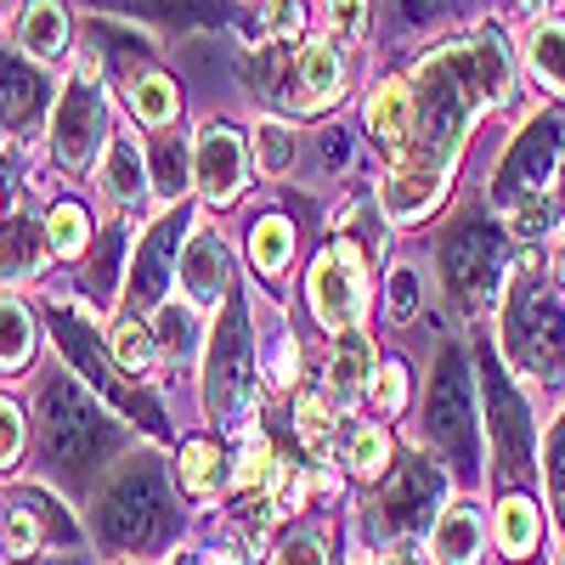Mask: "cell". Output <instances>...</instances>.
<instances>
[{
  "mask_svg": "<svg viewBox=\"0 0 565 565\" xmlns=\"http://www.w3.org/2000/svg\"><path fill=\"white\" fill-rule=\"evenodd\" d=\"M441 186H447V175H436V170H424V164H396L391 181H385V210H391L396 221H418V215L436 210Z\"/></svg>",
  "mask_w": 565,
  "mask_h": 565,
  "instance_id": "14",
  "label": "cell"
},
{
  "mask_svg": "<svg viewBox=\"0 0 565 565\" xmlns=\"http://www.w3.org/2000/svg\"><path fill=\"white\" fill-rule=\"evenodd\" d=\"M45 103V85L29 63H0V119L7 125H29Z\"/></svg>",
  "mask_w": 565,
  "mask_h": 565,
  "instance_id": "19",
  "label": "cell"
},
{
  "mask_svg": "<svg viewBox=\"0 0 565 565\" xmlns=\"http://www.w3.org/2000/svg\"><path fill=\"white\" fill-rule=\"evenodd\" d=\"M548 141H554V125H548V119H543L537 130H526L521 141H514V159H509V164H503V175H498V193H503V199L514 193V181H521V175H532V181H537V175L548 170V153H554Z\"/></svg>",
  "mask_w": 565,
  "mask_h": 565,
  "instance_id": "22",
  "label": "cell"
},
{
  "mask_svg": "<svg viewBox=\"0 0 565 565\" xmlns=\"http://www.w3.org/2000/svg\"><path fill=\"white\" fill-rule=\"evenodd\" d=\"M255 159H260L266 175H282V170H289V164H295V136H289V125L266 119V125L255 130Z\"/></svg>",
  "mask_w": 565,
  "mask_h": 565,
  "instance_id": "34",
  "label": "cell"
},
{
  "mask_svg": "<svg viewBox=\"0 0 565 565\" xmlns=\"http://www.w3.org/2000/svg\"><path fill=\"white\" fill-rule=\"evenodd\" d=\"M45 244H52V255H79L90 244V221L79 204H57L52 221H45Z\"/></svg>",
  "mask_w": 565,
  "mask_h": 565,
  "instance_id": "32",
  "label": "cell"
},
{
  "mask_svg": "<svg viewBox=\"0 0 565 565\" xmlns=\"http://www.w3.org/2000/svg\"><path fill=\"white\" fill-rule=\"evenodd\" d=\"M125 12H186L193 0H119Z\"/></svg>",
  "mask_w": 565,
  "mask_h": 565,
  "instance_id": "47",
  "label": "cell"
},
{
  "mask_svg": "<svg viewBox=\"0 0 565 565\" xmlns=\"http://www.w3.org/2000/svg\"><path fill=\"white\" fill-rule=\"evenodd\" d=\"M328 23H334V40H362L367 0H334V7H328Z\"/></svg>",
  "mask_w": 565,
  "mask_h": 565,
  "instance_id": "40",
  "label": "cell"
},
{
  "mask_svg": "<svg viewBox=\"0 0 565 565\" xmlns=\"http://www.w3.org/2000/svg\"><path fill=\"white\" fill-rule=\"evenodd\" d=\"M108 193L119 199V204H136L141 199V186H148V170H141V148L130 136H114L108 141Z\"/></svg>",
  "mask_w": 565,
  "mask_h": 565,
  "instance_id": "23",
  "label": "cell"
},
{
  "mask_svg": "<svg viewBox=\"0 0 565 565\" xmlns=\"http://www.w3.org/2000/svg\"><path fill=\"white\" fill-rule=\"evenodd\" d=\"M40 238L45 232H34V221H7L0 226V277H34V266L45 260V249H52Z\"/></svg>",
  "mask_w": 565,
  "mask_h": 565,
  "instance_id": "20",
  "label": "cell"
},
{
  "mask_svg": "<svg viewBox=\"0 0 565 565\" xmlns=\"http://www.w3.org/2000/svg\"><path fill=\"white\" fill-rule=\"evenodd\" d=\"M170 249H175V238H170V226H153L148 232V249H141V260H136V277H130V295L136 300H159L164 295V277H170Z\"/></svg>",
  "mask_w": 565,
  "mask_h": 565,
  "instance_id": "21",
  "label": "cell"
},
{
  "mask_svg": "<svg viewBox=\"0 0 565 565\" xmlns=\"http://www.w3.org/2000/svg\"><path fill=\"white\" fill-rule=\"evenodd\" d=\"M97 521H103V537L114 548H148L159 532H164V487L153 469H136V476H125L103 509H97Z\"/></svg>",
  "mask_w": 565,
  "mask_h": 565,
  "instance_id": "5",
  "label": "cell"
},
{
  "mask_svg": "<svg viewBox=\"0 0 565 565\" xmlns=\"http://www.w3.org/2000/svg\"><path fill=\"white\" fill-rule=\"evenodd\" d=\"M526 7H532V12H537V7H543V0H526Z\"/></svg>",
  "mask_w": 565,
  "mask_h": 565,
  "instance_id": "53",
  "label": "cell"
},
{
  "mask_svg": "<svg viewBox=\"0 0 565 565\" xmlns=\"http://www.w3.org/2000/svg\"><path fill=\"white\" fill-rule=\"evenodd\" d=\"M103 141V90H97V68L85 63V74L63 90V103L52 114V148L63 164H90Z\"/></svg>",
  "mask_w": 565,
  "mask_h": 565,
  "instance_id": "8",
  "label": "cell"
},
{
  "mask_svg": "<svg viewBox=\"0 0 565 565\" xmlns=\"http://www.w3.org/2000/svg\"><path fill=\"white\" fill-rule=\"evenodd\" d=\"M249 255H255L260 271H282V266H289V255H295V232H289V221H282V215L255 221V232H249Z\"/></svg>",
  "mask_w": 565,
  "mask_h": 565,
  "instance_id": "27",
  "label": "cell"
},
{
  "mask_svg": "<svg viewBox=\"0 0 565 565\" xmlns=\"http://www.w3.org/2000/svg\"><path fill=\"white\" fill-rule=\"evenodd\" d=\"M373 402H380V413H402V402H407V367L402 362L380 367V380H373Z\"/></svg>",
  "mask_w": 565,
  "mask_h": 565,
  "instance_id": "37",
  "label": "cell"
},
{
  "mask_svg": "<svg viewBox=\"0 0 565 565\" xmlns=\"http://www.w3.org/2000/svg\"><path fill=\"white\" fill-rule=\"evenodd\" d=\"M548 492H554V509L565 521V418H559V430L548 436Z\"/></svg>",
  "mask_w": 565,
  "mask_h": 565,
  "instance_id": "42",
  "label": "cell"
},
{
  "mask_svg": "<svg viewBox=\"0 0 565 565\" xmlns=\"http://www.w3.org/2000/svg\"><path fill=\"white\" fill-rule=\"evenodd\" d=\"M436 492H441V481L430 476V469H424V463H407L402 476H396V487L385 492V526L413 532V526L424 521V509L436 503Z\"/></svg>",
  "mask_w": 565,
  "mask_h": 565,
  "instance_id": "17",
  "label": "cell"
},
{
  "mask_svg": "<svg viewBox=\"0 0 565 565\" xmlns=\"http://www.w3.org/2000/svg\"><path fill=\"white\" fill-rule=\"evenodd\" d=\"M481 543H487V526H481V514L469 503H452L436 521V532H430V548H436L441 565H476Z\"/></svg>",
  "mask_w": 565,
  "mask_h": 565,
  "instance_id": "15",
  "label": "cell"
},
{
  "mask_svg": "<svg viewBox=\"0 0 565 565\" xmlns=\"http://www.w3.org/2000/svg\"><path fill=\"white\" fill-rule=\"evenodd\" d=\"M424 430H430V441L447 452L452 469H476V407H469V380H463V362L452 351L441 356V373L430 385Z\"/></svg>",
  "mask_w": 565,
  "mask_h": 565,
  "instance_id": "3",
  "label": "cell"
},
{
  "mask_svg": "<svg viewBox=\"0 0 565 565\" xmlns=\"http://www.w3.org/2000/svg\"><path fill=\"white\" fill-rule=\"evenodd\" d=\"M204 565H238V559H232V554H210Z\"/></svg>",
  "mask_w": 565,
  "mask_h": 565,
  "instance_id": "50",
  "label": "cell"
},
{
  "mask_svg": "<svg viewBox=\"0 0 565 565\" xmlns=\"http://www.w3.org/2000/svg\"><path fill=\"white\" fill-rule=\"evenodd\" d=\"M159 345H164V356H186L199 345V328H193V311L186 306H164L159 311Z\"/></svg>",
  "mask_w": 565,
  "mask_h": 565,
  "instance_id": "36",
  "label": "cell"
},
{
  "mask_svg": "<svg viewBox=\"0 0 565 565\" xmlns=\"http://www.w3.org/2000/svg\"><path fill=\"white\" fill-rule=\"evenodd\" d=\"M487 407H492V436H498L503 463L514 469V476H526L532 469V418H526L521 396H514L492 367H487Z\"/></svg>",
  "mask_w": 565,
  "mask_h": 565,
  "instance_id": "10",
  "label": "cell"
},
{
  "mask_svg": "<svg viewBox=\"0 0 565 565\" xmlns=\"http://www.w3.org/2000/svg\"><path fill=\"white\" fill-rule=\"evenodd\" d=\"M391 565H424V559H418V554H396Z\"/></svg>",
  "mask_w": 565,
  "mask_h": 565,
  "instance_id": "51",
  "label": "cell"
},
{
  "mask_svg": "<svg viewBox=\"0 0 565 565\" xmlns=\"http://www.w3.org/2000/svg\"><path fill=\"white\" fill-rule=\"evenodd\" d=\"M238 481H244V487H260V481H271V447H266V436H249V447H244V463H238Z\"/></svg>",
  "mask_w": 565,
  "mask_h": 565,
  "instance_id": "41",
  "label": "cell"
},
{
  "mask_svg": "<svg viewBox=\"0 0 565 565\" xmlns=\"http://www.w3.org/2000/svg\"><path fill=\"white\" fill-rule=\"evenodd\" d=\"M367 130L380 136L391 153L407 148V136H413V85H407V79H385L380 90H373V103H367Z\"/></svg>",
  "mask_w": 565,
  "mask_h": 565,
  "instance_id": "16",
  "label": "cell"
},
{
  "mask_svg": "<svg viewBox=\"0 0 565 565\" xmlns=\"http://www.w3.org/2000/svg\"><path fill=\"white\" fill-rule=\"evenodd\" d=\"M221 481H226L221 447H215V441H186V447H181V487L199 492V498H210Z\"/></svg>",
  "mask_w": 565,
  "mask_h": 565,
  "instance_id": "24",
  "label": "cell"
},
{
  "mask_svg": "<svg viewBox=\"0 0 565 565\" xmlns=\"http://www.w3.org/2000/svg\"><path fill=\"white\" fill-rule=\"evenodd\" d=\"M295 424H300V436H306V447L322 458L328 452V430H334V407H328V396H300V407H295Z\"/></svg>",
  "mask_w": 565,
  "mask_h": 565,
  "instance_id": "35",
  "label": "cell"
},
{
  "mask_svg": "<svg viewBox=\"0 0 565 565\" xmlns=\"http://www.w3.org/2000/svg\"><path fill=\"white\" fill-rule=\"evenodd\" d=\"M328 373H334V391H340V396H356V391L373 380V351H367V340L356 334V328H351V334H340L334 367H328Z\"/></svg>",
  "mask_w": 565,
  "mask_h": 565,
  "instance_id": "25",
  "label": "cell"
},
{
  "mask_svg": "<svg viewBox=\"0 0 565 565\" xmlns=\"http://www.w3.org/2000/svg\"><path fill=\"white\" fill-rule=\"evenodd\" d=\"M503 97H509V57L498 34H476V40L447 45V52H430L413 79V136L396 153V164H424L447 175L476 108L503 103Z\"/></svg>",
  "mask_w": 565,
  "mask_h": 565,
  "instance_id": "1",
  "label": "cell"
},
{
  "mask_svg": "<svg viewBox=\"0 0 565 565\" xmlns=\"http://www.w3.org/2000/svg\"><path fill=\"white\" fill-rule=\"evenodd\" d=\"M40 413H45V447H52V458L68 463V469L97 463L108 452V441H114L103 407L90 402L79 385H68V380H57L52 391H45Z\"/></svg>",
  "mask_w": 565,
  "mask_h": 565,
  "instance_id": "2",
  "label": "cell"
},
{
  "mask_svg": "<svg viewBox=\"0 0 565 565\" xmlns=\"http://www.w3.org/2000/svg\"><path fill=\"white\" fill-rule=\"evenodd\" d=\"M532 68L548 90H559L565 97V23H543L532 34Z\"/></svg>",
  "mask_w": 565,
  "mask_h": 565,
  "instance_id": "29",
  "label": "cell"
},
{
  "mask_svg": "<svg viewBox=\"0 0 565 565\" xmlns=\"http://www.w3.org/2000/svg\"><path fill=\"white\" fill-rule=\"evenodd\" d=\"M181 282H186V295H193L199 306H215L226 295V282H232L226 244L210 238V232H199V238L186 244V255H181Z\"/></svg>",
  "mask_w": 565,
  "mask_h": 565,
  "instance_id": "12",
  "label": "cell"
},
{
  "mask_svg": "<svg viewBox=\"0 0 565 565\" xmlns=\"http://www.w3.org/2000/svg\"><path fill=\"white\" fill-rule=\"evenodd\" d=\"M277 565H328V559H322V548H317L311 537H295V543H282Z\"/></svg>",
  "mask_w": 565,
  "mask_h": 565,
  "instance_id": "46",
  "label": "cell"
},
{
  "mask_svg": "<svg viewBox=\"0 0 565 565\" xmlns=\"http://www.w3.org/2000/svg\"><path fill=\"white\" fill-rule=\"evenodd\" d=\"M18 40L29 57H57L63 40H68V18L57 0H29L23 7V23H18Z\"/></svg>",
  "mask_w": 565,
  "mask_h": 565,
  "instance_id": "18",
  "label": "cell"
},
{
  "mask_svg": "<svg viewBox=\"0 0 565 565\" xmlns=\"http://www.w3.org/2000/svg\"><path fill=\"white\" fill-rule=\"evenodd\" d=\"M345 458H351V476L373 481V476H380V469L391 463V436L380 430V424H362V430H351V447H345Z\"/></svg>",
  "mask_w": 565,
  "mask_h": 565,
  "instance_id": "31",
  "label": "cell"
},
{
  "mask_svg": "<svg viewBox=\"0 0 565 565\" xmlns=\"http://www.w3.org/2000/svg\"><path fill=\"white\" fill-rule=\"evenodd\" d=\"M255 402V351L244 334V317L232 311L226 328L215 334V356H210V413L221 424H244Z\"/></svg>",
  "mask_w": 565,
  "mask_h": 565,
  "instance_id": "6",
  "label": "cell"
},
{
  "mask_svg": "<svg viewBox=\"0 0 565 565\" xmlns=\"http://www.w3.org/2000/svg\"><path fill=\"white\" fill-rule=\"evenodd\" d=\"M447 271H452L458 300H463V306H481V300L492 295V277H498V266H492V238H487V232L463 226L458 238L447 244Z\"/></svg>",
  "mask_w": 565,
  "mask_h": 565,
  "instance_id": "11",
  "label": "cell"
},
{
  "mask_svg": "<svg viewBox=\"0 0 565 565\" xmlns=\"http://www.w3.org/2000/svg\"><path fill=\"white\" fill-rule=\"evenodd\" d=\"M130 108H136V119L141 125H170L175 119V85H170V74H141L136 85H130Z\"/></svg>",
  "mask_w": 565,
  "mask_h": 565,
  "instance_id": "26",
  "label": "cell"
},
{
  "mask_svg": "<svg viewBox=\"0 0 565 565\" xmlns=\"http://www.w3.org/2000/svg\"><path fill=\"white\" fill-rule=\"evenodd\" d=\"M554 565H565V543H559V559H554Z\"/></svg>",
  "mask_w": 565,
  "mask_h": 565,
  "instance_id": "52",
  "label": "cell"
},
{
  "mask_svg": "<svg viewBox=\"0 0 565 565\" xmlns=\"http://www.w3.org/2000/svg\"><path fill=\"white\" fill-rule=\"evenodd\" d=\"M23 452V418L12 402H0V463H12Z\"/></svg>",
  "mask_w": 565,
  "mask_h": 565,
  "instance_id": "44",
  "label": "cell"
},
{
  "mask_svg": "<svg viewBox=\"0 0 565 565\" xmlns=\"http://www.w3.org/2000/svg\"><path fill=\"white\" fill-rule=\"evenodd\" d=\"M396 7H402L407 23H424V18H436V12H441V0H396Z\"/></svg>",
  "mask_w": 565,
  "mask_h": 565,
  "instance_id": "48",
  "label": "cell"
},
{
  "mask_svg": "<svg viewBox=\"0 0 565 565\" xmlns=\"http://www.w3.org/2000/svg\"><path fill=\"white\" fill-rule=\"evenodd\" d=\"M509 351H514L521 367H537V373H559V362H565V311L537 289V282H521V289H514Z\"/></svg>",
  "mask_w": 565,
  "mask_h": 565,
  "instance_id": "4",
  "label": "cell"
},
{
  "mask_svg": "<svg viewBox=\"0 0 565 565\" xmlns=\"http://www.w3.org/2000/svg\"><path fill=\"white\" fill-rule=\"evenodd\" d=\"M266 29L271 34H300V0H266Z\"/></svg>",
  "mask_w": 565,
  "mask_h": 565,
  "instance_id": "45",
  "label": "cell"
},
{
  "mask_svg": "<svg viewBox=\"0 0 565 565\" xmlns=\"http://www.w3.org/2000/svg\"><path fill=\"white\" fill-rule=\"evenodd\" d=\"M34 351V328L18 300H0V367H23Z\"/></svg>",
  "mask_w": 565,
  "mask_h": 565,
  "instance_id": "30",
  "label": "cell"
},
{
  "mask_svg": "<svg viewBox=\"0 0 565 565\" xmlns=\"http://www.w3.org/2000/svg\"><path fill=\"white\" fill-rule=\"evenodd\" d=\"M193 175H199V193L210 204H232L244 186V141L226 125H204L199 148H193Z\"/></svg>",
  "mask_w": 565,
  "mask_h": 565,
  "instance_id": "9",
  "label": "cell"
},
{
  "mask_svg": "<svg viewBox=\"0 0 565 565\" xmlns=\"http://www.w3.org/2000/svg\"><path fill=\"white\" fill-rule=\"evenodd\" d=\"M322 148H328V164H345V130H328V141H322Z\"/></svg>",
  "mask_w": 565,
  "mask_h": 565,
  "instance_id": "49",
  "label": "cell"
},
{
  "mask_svg": "<svg viewBox=\"0 0 565 565\" xmlns=\"http://www.w3.org/2000/svg\"><path fill=\"white\" fill-rule=\"evenodd\" d=\"M498 543L509 554H532V543H537V509H532V498H503V509H498Z\"/></svg>",
  "mask_w": 565,
  "mask_h": 565,
  "instance_id": "28",
  "label": "cell"
},
{
  "mask_svg": "<svg viewBox=\"0 0 565 565\" xmlns=\"http://www.w3.org/2000/svg\"><path fill=\"white\" fill-rule=\"evenodd\" d=\"M7 548H12V554H34V548H40V521H34V509H18V514H12Z\"/></svg>",
  "mask_w": 565,
  "mask_h": 565,
  "instance_id": "43",
  "label": "cell"
},
{
  "mask_svg": "<svg viewBox=\"0 0 565 565\" xmlns=\"http://www.w3.org/2000/svg\"><path fill=\"white\" fill-rule=\"evenodd\" d=\"M295 79H300V90H295V108H328L340 97V85H345V68H340V52L328 40H311L306 52L295 57Z\"/></svg>",
  "mask_w": 565,
  "mask_h": 565,
  "instance_id": "13",
  "label": "cell"
},
{
  "mask_svg": "<svg viewBox=\"0 0 565 565\" xmlns=\"http://www.w3.org/2000/svg\"><path fill=\"white\" fill-rule=\"evenodd\" d=\"M362 300H367L362 255H356L351 244L322 249L317 266H311V311H317V322L334 328V334H351L356 317H362Z\"/></svg>",
  "mask_w": 565,
  "mask_h": 565,
  "instance_id": "7",
  "label": "cell"
},
{
  "mask_svg": "<svg viewBox=\"0 0 565 565\" xmlns=\"http://www.w3.org/2000/svg\"><path fill=\"white\" fill-rule=\"evenodd\" d=\"M108 340H114V356L125 362V373H148V362H153V340H148V328H141L136 317H119Z\"/></svg>",
  "mask_w": 565,
  "mask_h": 565,
  "instance_id": "33",
  "label": "cell"
},
{
  "mask_svg": "<svg viewBox=\"0 0 565 565\" xmlns=\"http://www.w3.org/2000/svg\"><path fill=\"white\" fill-rule=\"evenodd\" d=\"M385 306H391V322H407V317L418 311V277H413L407 266L391 271V300H385Z\"/></svg>",
  "mask_w": 565,
  "mask_h": 565,
  "instance_id": "39",
  "label": "cell"
},
{
  "mask_svg": "<svg viewBox=\"0 0 565 565\" xmlns=\"http://www.w3.org/2000/svg\"><path fill=\"white\" fill-rule=\"evenodd\" d=\"M153 181H159V193H164V199H175V193H181V181H186V159L170 148V141H164V148H153Z\"/></svg>",
  "mask_w": 565,
  "mask_h": 565,
  "instance_id": "38",
  "label": "cell"
}]
</instances>
